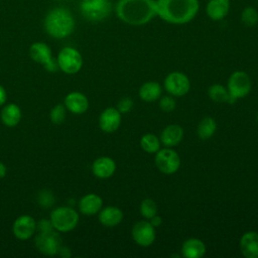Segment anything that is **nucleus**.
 Returning a JSON list of instances; mask_svg holds the SVG:
<instances>
[{
	"label": "nucleus",
	"instance_id": "f257e3e1",
	"mask_svg": "<svg viewBox=\"0 0 258 258\" xmlns=\"http://www.w3.org/2000/svg\"><path fill=\"white\" fill-rule=\"evenodd\" d=\"M114 9L122 22L133 26L147 24L157 16L156 0H118Z\"/></svg>",
	"mask_w": 258,
	"mask_h": 258
},
{
	"label": "nucleus",
	"instance_id": "f03ea898",
	"mask_svg": "<svg viewBox=\"0 0 258 258\" xmlns=\"http://www.w3.org/2000/svg\"><path fill=\"white\" fill-rule=\"evenodd\" d=\"M157 16L163 21L181 25L195 19L200 10L199 0H156Z\"/></svg>",
	"mask_w": 258,
	"mask_h": 258
},
{
	"label": "nucleus",
	"instance_id": "7ed1b4c3",
	"mask_svg": "<svg viewBox=\"0 0 258 258\" xmlns=\"http://www.w3.org/2000/svg\"><path fill=\"white\" fill-rule=\"evenodd\" d=\"M44 29L53 38L62 39L70 36L76 26L72 12L66 7H54L44 17Z\"/></svg>",
	"mask_w": 258,
	"mask_h": 258
},
{
	"label": "nucleus",
	"instance_id": "20e7f679",
	"mask_svg": "<svg viewBox=\"0 0 258 258\" xmlns=\"http://www.w3.org/2000/svg\"><path fill=\"white\" fill-rule=\"evenodd\" d=\"M79 9L88 21L99 22L110 16L113 5L111 0H81Z\"/></svg>",
	"mask_w": 258,
	"mask_h": 258
},
{
	"label": "nucleus",
	"instance_id": "39448f33",
	"mask_svg": "<svg viewBox=\"0 0 258 258\" xmlns=\"http://www.w3.org/2000/svg\"><path fill=\"white\" fill-rule=\"evenodd\" d=\"M79 222L78 213L68 207H59L50 215V224L60 232H69L76 228Z\"/></svg>",
	"mask_w": 258,
	"mask_h": 258
},
{
	"label": "nucleus",
	"instance_id": "423d86ee",
	"mask_svg": "<svg viewBox=\"0 0 258 258\" xmlns=\"http://www.w3.org/2000/svg\"><path fill=\"white\" fill-rule=\"evenodd\" d=\"M251 88V79L249 75L244 71L234 72L228 80L227 89L234 101L246 97L250 93Z\"/></svg>",
	"mask_w": 258,
	"mask_h": 258
},
{
	"label": "nucleus",
	"instance_id": "0eeeda50",
	"mask_svg": "<svg viewBox=\"0 0 258 258\" xmlns=\"http://www.w3.org/2000/svg\"><path fill=\"white\" fill-rule=\"evenodd\" d=\"M155 165L164 174H172L180 167V157L171 147L159 149L154 157Z\"/></svg>",
	"mask_w": 258,
	"mask_h": 258
},
{
	"label": "nucleus",
	"instance_id": "6e6552de",
	"mask_svg": "<svg viewBox=\"0 0 258 258\" xmlns=\"http://www.w3.org/2000/svg\"><path fill=\"white\" fill-rule=\"evenodd\" d=\"M56 61L58 68L69 75L78 73L83 66V57L80 51L71 46H66L58 52Z\"/></svg>",
	"mask_w": 258,
	"mask_h": 258
},
{
	"label": "nucleus",
	"instance_id": "1a4fd4ad",
	"mask_svg": "<svg viewBox=\"0 0 258 258\" xmlns=\"http://www.w3.org/2000/svg\"><path fill=\"white\" fill-rule=\"evenodd\" d=\"M164 89L173 97H181L188 93L190 82L183 73L172 72L164 79Z\"/></svg>",
	"mask_w": 258,
	"mask_h": 258
},
{
	"label": "nucleus",
	"instance_id": "9d476101",
	"mask_svg": "<svg viewBox=\"0 0 258 258\" xmlns=\"http://www.w3.org/2000/svg\"><path fill=\"white\" fill-rule=\"evenodd\" d=\"M29 54L33 60L43 64L48 72H55L58 64L52 57L50 47L44 42H34L29 48Z\"/></svg>",
	"mask_w": 258,
	"mask_h": 258
},
{
	"label": "nucleus",
	"instance_id": "9b49d317",
	"mask_svg": "<svg viewBox=\"0 0 258 258\" xmlns=\"http://www.w3.org/2000/svg\"><path fill=\"white\" fill-rule=\"evenodd\" d=\"M131 235L137 245L148 247L155 241V227L149 221H138L133 225Z\"/></svg>",
	"mask_w": 258,
	"mask_h": 258
},
{
	"label": "nucleus",
	"instance_id": "f8f14e48",
	"mask_svg": "<svg viewBox=\"0 0 258 258\" xmlns=\"http://www.w3.org/2000/svg\"><path fill=\"white\" fill-rule=\"evenodd\" d=\"M35 244L37 249L45 255H54L59 250L60 240L59 237L51 230L41 231L36 237Z\"/></svg>",
	"mask_w": 258,
	"mask_h": 258
},
{
	"label": "nucleus",
	"instance_id": "ddd939ff",
	"mask_svg": "<svg viewBox=\"0 0 258 258\" xmlns=\"http://www.w3.org/2000/svg\"><path fill=\"white\" fill-rule=\"evenodd\" d=\"M121 120V113L118 111V109L109 107L101 113L99 118V125L102 131L112 133L119 128Z\"/></svg>",
	"mask_w": 258,
	"mask_h": 258
},
{
	"label": "nucleus",
	"instance_id": "4468645a",
	"mask_svg": "<svg viewBox=\"0 0 258 258\" xmlns=\"http://www.w3.org/2000/svg\"><path fill=\"white\" fill-rule=\"evenodd\" d=\"M36 229L35 221L32 217L23 215L17 218L13 224V234L20 240L30 238Z\"/></svg>",
	"mask_w": 258,
	"mask_h": 258
},
{
	"label": "nucleus",
	"instance_id": "2eb2a0df",
	"mask_svg": "<svg viewBox=\"0 0 258 258\" xmlns=\"http://www.w3.org/2000/svg\"><path fill=\"white\" fill-rule=\"evenodd\" d=\"M230 0H209L206 4V14L213 21H220L230 12Z\"/></svg>",
	"mask_w": 258,
	"mask_h": 258
},
{
	"label": "nucleus",
	"instance_id": "dca6fc26",
	"mask_svg": "<svg viewBox=\"0 0 258 258\" xmlns=\"http://www.w3.org/2000/svg\"><path fill=\"white\" fill-rule=\"evenodd\" d=\"M240 251L246 258H258V233L246 232L240 239Z\"/></svg>",
	"mask_w": 258,
	"mask_h": 258
},
{
	"label": "nucleus",
	"instance_id": "f3484780",
	"mask_svg": "<svg viewBox=\"0 0 258 258\" xmlns=\"http://www.w3.org/2000/svg\"><path fill=\"white\" fill-rule=\"evenodd\" d=\"M183 138V129L177 124L166 126L160 134V142L165 147H173L181 142Z\"/></svg>",
	"mask_w": 258,
	"mask_h": 258
},
{
	"label": "nucleus",
	"instance_id": "a211bd4d",
	"mask_svg": "<svg viewBox=\"0 0 258 258\" xmlns=\"http://www.w3.org/2000/svg\"><path fill=\"white\" fill-rule=\"evenodd\" d=\"M116 170L115 161L108 156L97 158L92 165V171L99 178H108L114 174Z\"/></svg>",
	"mask_w": 258,
	"mask_h": 258
},
{
	"label": "nucleus",
	"instance_id": "6ab92c4d",
	"mask_svg": "<svg viewBox=\"0 0 258 258\" xmlns=\"http://www.w3.org/2000/svg\"><path fill=\"white\" fill-rule=\"evenodd\" d=\"M66 108L74 114H83L89 108L87 97L80 92H72L64 99Z\"/></svg>",
	"mask_w": 258,
	"mask_h": 258
},
{
	"label": "nucleus",
	"instance_id": "aec40b11",
	"mask_svg": "<svg viewBox=\"0 0 258 258\" xmlns=\"http://www.w3.org/2000/svg\"><path fill=\"white\" fill-rule=\"evenodd\" d=\"M181 254L186 258H201L206 254V245L198 238H189L183 242Z\"/></svg>",
	"mask_w": 258,
	"mask_h": 258
},
{
	"label": "nucleus",
	"instance_id": "412c9836",
	"mask_svg": "<svg viewBox=\"0 0 258 258\" xmlns=\"http://www.w3.org/2000/svg\"><path fill=\"white\" fill-rule=\"evenodd\" d=\"M103 201L101 197L96 194H88L84 196L79 203V209L84 215H95L101 211Z\"/></svg>",
	"mask_w": 258,
	"mask_h": 258
},
{
	"label": "nucleus",
	"instance_id": "4be33fe9",
	"mask_svg": "<svg viewBox=\"0 0 258 258\" xmlns=\"http://www.w3.org/2000/svg\"><path fill=\"white\" fill-rule=\"evenodd\" d=\"M124 214L117 207H106L99 214V221L105 227H115L121 223Z\"/></svg>",
	"mask_w": 258,
	"mask_h": 258
},
{
	"label": "nucleus",
	"instance_id": "5701e85b",
	"mask_svg": "<svg viewBox=\"0 0 258 258\" xmlns=\"http://www.w3.org/2000/svg\"><path fill=\"white\" fill-rule=\"evenodd\" d=\"M162 88L156 82L144 83L138 91V95L141 100L145 102H154L161 97Z\"/></svg>",
	"mask_w": 258,
	"mask_h": 258
},
{
	"label": "nucleus",
	"instance_id": "b1692460",
	"mask_svg": "<svg viewBox=\"0 0 258 258\" xmlns=\"http://www.w3.org/2000/svg\"><path fill=\"white\" fill-rule=\"evenodd\" d=\"M21 119V111L15 104L6 105L1 111L2 122L9 127H13L19 123Z\"/></svg>",
	"mask_w": 258,
	"mask_h": 258
},
{
	"label": "nucleus",
	"instance_id": "393cba45",
	"mask_svg": "<svg viewBox=\"0 0 258 258\" xmlns=\"http://www.w3.org/2000/svg\"><path fill=\"white\" fill-rule=\"evenodd\" d=\"M216 130H217V123L215 119L212 117H205L200 121L197 129V133L202 140H207V139H210L215 134Z\"/></svg>",
	"mask_w": 258,
	"mask_h": 258
},
{
	"label": "nucleus",
	"instance_id": "a878e982",
	"mask_svg": "<svg viewBox=\"0 0 258 258\" xmlns=\"http://www.w3.org/2000/svg\"><path fill=\"white\" fill-rule=\"evenodd\" d=\"M208 94L210 99L217 103H226V102L233 103L234 102V100L231 98L228 92V89L219 84L212 85L208 90Z\"/></svg>",
	"mask_w": 258,
	"mask_h": 258
},
{
	"label": "nucleus",
	"instance_id": "bb28decb",
	"mask_svg": "<svg viewBox=\"0 0 258 258\" xmlns=\"http://www.w3.org/2000/svg\"><path fill=\"white\" fill-rule=\"evenodd\" d=\"M140 146L147 153H156L160 149V140L155 134L147 133L141 137Z\"/></svg>",
	"mask_w": 258,
	"mask_h": 258
},
{
	"label": "nucleus",
	"instance_id": "cd10ccee",
	"mask_svg": "<svg viewBox=\"0 0 258 258\" xmlns=\"http://www.w3.org/2000/svg\"><path fill=\"white\" fill-rule=\"evenodd\" d=\"M241 22L247 27H253L258 23V10L253 6H246L241 11Z\"/></svg>",
	"mask_w": 258,
	"mask_h": 258
},
{
	"label": "nucleus",
	"instance_id": "c85d7f7f",
	"mask_svg": "<svg viewBox=\"0 0 258 258\" xmlns=\"http://www.w3.org/2000/svg\"><path fill=\"white\" fill-rule=\"evenodd\" d=\"M140 214L147 220L157 215V205L152 199H145L140 204Z\"/></svg>",
	"mask_w": 258,
	"mask_h": 258
},
{
	"label": "nucleus",
	"instance_id": "c756f323",
	"mask_svg": "<svg viewBox=\"0 0 258 258\" xmlns=\"http://www.w3.org/2000/svg\"><path fill=\"white\" fill-rule=\"evenodd\" d=\"M64 118H66L64 106L58 104L55 107H53V109L50 112V119H51L52 123L60 124V123H62Z\"/></svg>",
	"mask_w": 258,
	"mask_h": 258
},
{
	"label": "nucleus",
	"instance_id": "7c9ffc66",
	"mask_svg": "<svg viewBox=\"0 0 258 258\" xmlns=\"http://www.w3.org/2000/svg\"><path fill=\"white\" fill-rule=\"evenodd\" d=\"M175 100L171 96H162L159 100V107L163 112L169 113L175 108Z\"/></svg>",
	"mask_w": 258,
	"mask_h": 258
},
{
	"label": "nucleus",
	"instance_id": "2f4dec72",
	"mask_svg": "<svg viewBox=\"0 0 258 258\" xmlns=\"http://www.w3.org/2000/svg\"><path fill=\"white\" fill-rule=\"evenodd\" d=\"M132 107H133V101L128 97L122 98L117 105V109L120 113H128L132 109Z\"/></svg>",
	"mask_w": 258,
	"mask_h": 258
},
{
	"label": "nucleus",
	"instance_id": "473e14b6",
	"mask_svg": "<svg viewBox=\"0 0 258 258\" xmlns=\"http://www.w3.org/2000/svg\"><path fill=\"white\" fill-rule=\"evenodd\" d=\"M149 222L156 228V227H159V226L162 224V219H161L159 216L155 215L154 217H152V218L149 220Z\"/></svg>",
	"mask_w": 258,
	"mask_h": 258
},
{
	"label": "nucleus",
	"instance_id": "72a5a7b5",
	"mask_svg": "<svg viewBox=\"0 0 258 258\" xmlns=\"http://www.w3.org/2000/svg\"><path fill=\"white\" fill-rule=\"evenodd\" d=\"M6 99H7L6 91H5V89L0 85V106H2V105L6 102Z\"/></svg>",
	"mask_w": 258,
	"mask_h": 258
},
{
	"label": "nucleus",
	"instance_id": "f704fd0d",
	"mask_svg": "<svg viewBox=\"0 0 258 258\" xmlns=\"http://www.w3.org/2000/svg\"><path fill=\"white\" fill-rule=\"evenodd\" d=\"M6 175V167L3 163L0 162V178H3Z\"/></svg>",
	"mask_w": 258,
	"mask_h": 258
}]
</instances>
